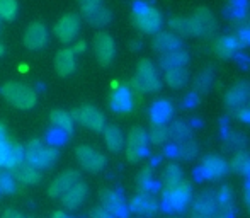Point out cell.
<instances>
[{"label": "cell", "mask_w": 250, "mask_h": 218, "mask_svg": "<svg viewBox=\"0 0 250 218\" xmlns=\"http://www.w3.org/2000/svg\"><path fill=\"white\" fill-rule=\"evenodd\" d=\"M58 157H60L58 149L46 145V143L40 138L31 140L29 145L24 147V162L34 165V167L40 169V171L51 169L53 165L56 164Z\"/></svg>", "instance_id": "obj_1"}, {"label": "cell", "mask_w": 250, "mask_h": 218, "mask_svg": "<svg viewBox=\"0 0 250 218\" xmlns=\"http://www.w3.org/2000/svg\"><path fill=\"white\" fill-rule=\"evenodd\" d=\"M2 97L17 109H33L38 103V94L33 87L19 82H7L0 87Z\"/></svg>", "instance_id": "obj_2"}, {"label": "cell", "mask_w": 250, "mask_h": 218, "mask_svg": "<svg viewBox=\"0 0 250 218\" xmlns=\"http://www.w3.org/2000/svg\"><path fill=\"white\" fill-rule=\"evenodd\" d=\"M131 87L138 92H157L162 87V79L151 60H142L136 66V75L131 80Z\"/></svg>", "instance_id": "obj_3"}, {"label": "cell", "mask_w": 250, "mask_h": 218, "mask_svg": "<svg viewBox=\"0 0 250 218\" xmlns=\"http://www.w3.org/2000/svg\"><path fill=\"white\" fill-rule=\"evenodd\" d=\"M191 184L182 181L181 184L164 189V193H162V206L167 212H182L189 205V201H191Z\"/></svg>", "instance_id": "obj_4"}, {"label": "cell", "mask_w": 250, "mask_h": 218, "mask_svg": "<svg viewBox=\"0 0 250 218\" xmlns=\"http://www.w3.org/2000/svg\"><path fill=\"white\" fill-rule=\"evenodd\" d=\"M136 27L145 34H157L162 27V14L146 3H138L133 10Z\"/></svg>", "instance_id": "obj_5"}, {"label": "cell", "mask_w": 250, "mask_h": 218, "mask_svg": "<svg viewBox=\"0 0 250 218\" xmlns=\"http://www.w3.org/2000/svg\"><path fill=\"white\" fill-rule=\"evenodd\" d=\"M80 27H82V19L77 14L70 12L62 16L56 21L55 27H53V33L58 38L62 43H72L75 41V38L79 36Z\"/></svg>", "instance_id": "obj_6"}, {"label": "cell", "mask_w": 250, "mask_h": 218, "mask_svg": "<svg viewBox=\"0 0 250 218\" xmlns=\"http://www.w3.org/2000/svg\"><path fill=\"white\" fill-rule=\"evenodd\" d=\"M75 155H77L79 164L82 165L83 171L92 172V174L101 172L102 169L105 167V164H107V159H105L104 153L99 152V150H96L94 147H89V145L77 147Z\"/></svg>", "instance_id": "obj_7"}, {"label": "cell", "mask_w": 250, "mask_h": 218, "mask_svg": "<svg viewBox=\"0 0 250 218\" xmlns=\"http://www.w3.org/2000/svg\"><path fill=\"white\" fill-rule=\"evenodd\" d=\"M148 153V133L143 128L136 126L129 131L126 142V155L131 162H138Z\"/></svg>", "instance_id": "obj_8"}, {"label": "cell", "mask_w": 250, "mask_h": 218, "mask_svg": "<svg viewBox=\"0 0 250 218\" xmlns=\"http://www.w3.org/2000/svg\"><path fill=\"white\" fill-rule=\"evenodd\" d=\"M72 116L75 121H79L80 125L92 130V131H104V128H105L104 114H102L97 108L90 106V104H85V106L79 108L77 111L72 112Z\"/></svg>", "instance_id": "obj_9"}, {"label": "cell", "mask_w": 250, "mask_h": 218, "mask_svg": "<svg viewBox=\"0 0 250 218\" xmlns=\"http://www.w3.org/2000/svg\"><path fill=\"white\" fill-rule=\"evenodd\" d=\"M94 53L101 65H111L116 56V43L111 34L101 31L94 36Z\"/></svg>", "instance_id": "obj_10"}, {"label": "cell", "mask_w": 250, "mask_h": 218, "mask_svg": "<svg viewBox=\"0 0 250 218\" xmlns=\"http://www.w3.org/2000/svg\"><path fill=\"white\" fill-rule=\"evenodd\" d=\"M101 201L102 208L107 210L114 218H125L128 215L129 208L126 205L125 198L119 191H112V189H105L101 193Z\"/></svg>", "instance_id": "obj_11"}, {"label": "cell", "mask_w": 250, "mask_h": 218, "mask_svg": "<svg viewBox=\"0 0 250 218\" xmlns=\"http://www.w3.org/2000/svg\"><path fill=\"white\" fill-rule=\"evenodd\" d=\"M250 101V82L249 80H238L237 84L228 89V92L225 94V103L230 109H237L240 111Z\"/></svg>", "instance_id": "obj_12"}, {"label": "cell", "mask_w": 250, "mask_h": 218, "mask_svg": "<svg viewBox=\"0 0 250 218\" xmlns=\"http://www.w3.org/2000/svg\"><path fill=\"white\" fill-rule=\"evenodd\" d=\"M48 38L50 34H48L46 26L43 22H33L27 26L26 33H24V44L29 50L40 51L48 44Z\"/></svg>", "instance_id": "obj_13"}, {"label": "cell", "mask_w": 250, "mask_h": 218, "mask_svg": "<svg viewBox=\"0 0 250 218\" xmlns=\"http://www.w3.org/2000/svg\"><path fill=\"white\" fill-rule=\"evenodd\" d=\"M228 165L227 160L220 155H208L206 159L201 162L199 172L203 174V177L209 179V181H216V179H221L223 175L228 174Z\"/></svg>", "instance_id": "obj_14"}, {"label": "cell", "mask_w": 250, "mask_h": 218, "mask_svg": "<svg viewBox=\"0 0 250 218\" xmlns=\"http://www.w3.org/2000/svg\"><path fill=\"white\" fill-rule=\"evenodd\" d=\"M79 181H80L79 172H77V171H65L51 182L48 193H50L51 198H62V196L65 195V193L68 191L73 184H77Z\"/></svg>", "instance_id": "obj_15"}, {"label": "cell", "mask_w": 250, "mask_h": 218, "mask_svg": "<svg viewBox=\"0 0 250 218\" xmlns=\"http://www.w3.org/2000/svg\"><path fill=\"white\" fill-rule=\"evenodd\" d=\"M129 212L136 213V215H145L153 217L158 212V201L150 195V193H140L138 196L131 199L129 203Z\"/></svg>", "instance_id": "obj_16"}, {"label": "cell", "mask_w": 250, "mask_h": 218, "mask_svg": "<svg viewBox=\"0 0 250 218\" xmlns=\"http://www.w3.org/2000/svg\"><path fill=\"white\" fill-rule=\"evenodd\" d=\"M87 195H89V188L83 184L82 181H79L77 184H73L65 195L62 196V203L66 210L73 212V210H79L83 205Z\"/></svg>", "instance_id": "obj_17"}, {"label": "cell", "mask_w": 250, "mask_h": 218, "mask_svg": "<svg viewBox=\"0 0 250 218\" xmlns=\"http://www.w3.org/2000/svg\"><path fill=\"white\" fill-rule=\"evenodd\" d=\"M55 70L58 75L68 77L77 70V55L72 48H63L55 56Z\"/></svg>", "instance_id": "obj_18"}, {"label": "cell", "mask_w": 250, "mask_h": 218, "mask_svg": "<svg viewBox=\"0 0 250 218\" xmlns=\"http://www.w3.org/2000/svg\"><path fill=\"white\" fill-rule=\"evenodd\" d=\"M153 50L160 55H167L170 51L181 50V40L170 31H158L153 38Z\"/></svg>", "instance_id": "obj_19"}, {"label": "cell", "mask_w": 250, "mask_h": 218, "mask_svg": "<svg viewBox=\"0 0 250 218\" xmlns=\"http://www.w3.org/2000/svg\"><path fill=\"white\" fill-rule=\"evenodd\" d=\"M194 19L196 26H198V31H199V36H204V38H209L214 34L216 31V19H214L213 12L206 7H201L194 12L192 16Z\"/></svg>", "instance_id": "obj_20"}, {"label": "cell", "mask_w": 250, "mask_h": 218, "mask_svg": "<svg viewBox=\"0 0 250 218\" xmlns=\"http://www.w3.org/2000/svg\"><path fill=\"white\" fill-rule=\"evenodd\" d=\"M109 106L114 112H129L133 109V94L128 87H118L111 94Z\"/></svg>", "instance_id": "obj_21"}, {"label": "cell", "mask_w": 250, "mask_h": 218, "mask_svg": "<svg viewBox=\"0 0 250 218\" xmlns=\"http://www.w3.org/2000/svg\"><path fill=\"white\" fill-rule=\"evenodd\" d=\"M12 175L16 181L22 182V184H38V182L41 181V177H43V174H41L40 169H36L34 165L27 164V162H22L21 165H17L16 169H12Z\"/></svg>", "instance_id": "obj_22"}, {"label": "cell", "mask_w": 250, "mask_h": 218, "mask_svg": "<svg viewBox=\"0 0 250 218\" xmlns=\"http://www.w3.org/2000/svg\"><path fill=\"white\" fill-rule=\"evenodd\" d=\"M83 19L94 27H105L112 21V14L109 9H105L104 5H97L92 9H83Z\"/></svg>", "instance_id": "obj_23"}, {"label": "cell", "mask_w": 250, "mask_h": 218, "mask_svg": "<svg viewBox=\"0 0 250 218\" xmlns=\"http://www.w3.org/2000/svg\"><path fill=\"white\" fill-rule=\"evenodd\" d=\"M218 205H220L218 203V196L213 191H203L194 203V213L203 217H211L216 213Z\"/></svg>", "instance_id": "obj_24"}, {"label": "cell", "mask_w": 250, "mask_h": 218, "mask_svg": "<svg viewBox=\"0 0 250 218\" xmlns=\"http://www.w3.org/2000/svg\"><path fill=\"white\" fill-rule=\"evenodd\" d=\"M168 27H170V33L182 34V36H199L198 26H196L194 19L192 17H170L168 19Z\"/></svg>", "instance_id": "obj_25"}, {"label": "cell", "mask_w": 250, "mask_h": 218, "mask_svg": "<svg viewBox=\"0 0 250 218\" xmlns=\"http://www.w3.org/2000/svg\"><path fill=\"white\" fill-rule=\"evenodd\" d=\"M50 121H51V128H56V130H62L63 133L66 135H72L73 131V119L72 112L68 111H63V109H55L51 111V116H50Z\"/></svg>", "instance_id": "obj_26"}, {"label": "cell", "mask_w": 250, "mask_h": 218, "mask_svg": "<svg viewBox=\"0 0 250 218\" xmlns=\"http://www.w3.org/2000/svg\"><path fill=\"white\" fill-rule=\"evenodd\" d=\"M189 62V53L184 50H175L160 56V66L167 72L172 68H184Z\"/></svg>", "instance_id": "obj_27"}, {"label": "cell", "mask_w": 250, "mask_h": 218, "mask_svg": "<svg viewBox=\"0 0 250 218\" xmlns=\"http://www.w3.org/2000/svg\"><path fill=\"white\" fill-rule=\"evenodd\" d=\"M104 142L111 152H121L125 149V135L118 126L111 125L104 128Z\"/></svg>", "instance_id": "obj_28"}, {"label": "cell", "mask_w": 250, "mask_h": 218, "mask_svg": "<svg viewBox=\"0 0 250 218\" xmlns=\"http://www.w3.org/2000/svg\"><path fill=\"white\" fill-rule=\"evenodd\" d=\"M240 40L235 36H227V38H221V40L216 41L214 44V51L220 58H231L235 56V53L238 51L240 48Z\"/></svg>", "instance_id": "obj_29"}, {"label": "cell", "mask_w": 250, "mask_h": 218, "mask_svg": "<svg viewBox=\"0 0 250 218\" xmlns=\"http://www.w3.org/2000/svg\"><path fill=\"white\" fill-rule=\"evenodd\" d=\"M172 112H174V109H172L170 103L162 99V101H157V103L151 106L150 118H151V121H153V125H165V123L172 118Z\"/></svg>", "instance_id": "obj_30"}, {"label": "cell", "mask_w": 250, "mask_h": 218, "mask_svg": "<svg viewBox=\"0 0 250 218\" xmlns=\"http://www.w3.org/2000/svg\"><path fill=\"white\" fill-rule=\"evenodd\" d=\"M168 136H170V138L174 140L175 143H179V145H181V143L191 140L192 130H191V126H189L188 123L174 121L170 126H168Z\"/></svg>", "instance_id": "obj_31"}, {"label": "cell", "mask_w": 250, "mask_h": 218, "mask_svg": "<svg viewBox=\"0 0 250 218\" xmlns=\"http://www.w3.org/2000/svg\"><path fill=\"white\" fill-rule=\"evenodd\" d=\"M189 80L188 68H172L165 72V82L172 87V89H182Z\"/></svg>", "instance_id": "obj_32"}, {"label": "cell", "mask_w": 250, "mask_h": 218, "mask_svg": "<svg viewBox=\"0 0 250 218\" xmlns=\"http://www.w3.org/2000/svg\"><path fill=\"white\" fill-rule=\"evenodd\" d=\"M184 181V175H182V169L177 164H168L164 171V182L167 188L172 186H177Z\"/></svg>", "instance_id": "obj_33"}, {"label": "cell", "mask_w": 250, "mask_h": 218, "mask_svg": "<svg viewBox=\"0 0 250 218\" xmlns=\"http://www.w3.org/2000/svg\"><path fill=\"white\" fill-rule=\"evenodd\" d=\"M231 169H233L237 174L242 175H249L250 177V153L247 152H237L231 160Z\"/></svg>", "instance_id": "obj_34"}, {"label": "cell", "mask_w": 250, "mask_h": 218, "mask_svg": "<svg viewBox=\"0 0 250 218\" xmlns=\"http://www.w3.org/2000/svg\"><path fill=\"white\" fill-rule=\"evenodd\" d=\"M199 153V145L194 142V140H188V142L181 143L177 149V155L181 157L182 160H186V162H191V160H194L196 157H198Z\"/></svg>", "instance_id": "obj_35"}, {"label": "cell", "mask_w": 250, "mask_h": 218, "mask_svg": "<svg viewBox=\"0 0 250 218\" xmlns=\"http://www.w3.org/2000/svg\"><path fill=\"white\" fill-rule=\"evenodd\" d=\"M17 191V181L12 172L7 169H0V195H12Z\"/></svg>", "instance_id": "obj_36"}, {"label": "cell", "mask_w": 250, "mask_h": 218, "mask_svg": "<svg viewBox=\"0 0 250 218\" xmlns=\"http://www.w3.org/2000/svg\"><path fill=\"white\" fill-rule=\"evenodd\" d=\"M213 80H214V68L208 66V68H204L203 72L196 77V90H199V92H203V94L208 92V90L211 89V86H213Z\"/></svg>", "instance_id": "obj_37"}, {"label": "cell", "mask_w": 250, "mask_h": 218, "mask_svg": "<svg viewBox=\"0 0 250 218\" xmlns=\"http://www.w3.org/2000/svg\"><path fill=\"white\" fill-rule=\"evenodd\" d=\"M17 5L16 0H0V21H14L17 17Z\"/></svg>", "instance_id": "obj_38"}, {"label": "cell", "mask_w": 250, "mask_h": 218, "mask_svg": "<svg viewBox=\"0 0 250 218\" xmlns=\"http://www.w3.org/2000/svg\"><path fill=\"white\" fill-rule=\"evenodd\" d=\"M170 138L168 136V126L167 125H155L151 128V131L148 133V142L155 143V145H162L167 140Z\"/></svg>", "instance_id": "obj_39"}, {"label": "cell", "mask_w": 250, "mask_h": 218, "mask_svg": "<svg viewBox=\"0 0 250 218\" xmlns=\"http://www.w3.org/2000/svg\"><path fill=\"white\" fill-rule=\"evenodd\" d=\"M247 145V136L244 133H231L225 142V149L235 150V152H242Z\"/></svg>", "instance_id": "obj_40"}, {"label": "cell", "mask_w": 250, "mask_h": 218, "mask_svg": "<svg viewBox=\"0 0 250 218\" xmlns=\"http://www.w3.org/2000/svg\"><path fill=\"white\" fill-rule=\"evenodd\" d=\"M66 140H68V135L66 133H63L62 130H56V128H50L46 133V143L50 147H55V149H58V147L65 145Z\"/></svg>", "instance_id": "obj_41"}, {"label": "cell", "mask_w": 250, "mask_h": 218, "mask_svg": "<svg viewBox=\"0 0 250 218\" xmlns=\"http://www.w3.org/2000/svg\"><path fill=\"white\" fill-rule=\"evenodd\" d=\"M138 186L142 188L143 193H150L155 186V179H153V172L151 169H143L138 175Z\"/></svg>", "instance_id": "obj_42"}, {"label": "cell", "mask_w": 250, "mask_h": 218, "mask_svg": "<svg viewBox=\"0 0 250 218\" xmlns=\"http://www.w3.org/2000/svg\"><path fill=\"white\" fill-rule=\"evenodd\" d=\"M10 150H12V143H10L9 140L0 142V169H7V171H9Z\"/></svg>", "instance_id": "obj_43"}, {"label": "cell", "mask_w": 250, "mask_h": 218, "mask_svg": "<svg viewBox=\"0 0 250 218\" xmlns=\"http://www.w3.org/2000/svg\"><path fill=\"white\" fill-rule=\"evenodd\" d=\"M90 218H114V217H112L107 210L99 206V208H94L92 212H90Z\"/></svg>", "instance_id": "obj_44"}, {"label": "cell", "mask_w": 250, "mask_h": 218, "mask_svg": "<svg viewBox=\"0 0 250 218\" xmlns=\"http://www.w3.org/2000/svg\"><path fill=\"white\" fill-rule=\"evenodd\" d=\"M238 40H240V43L244 44V43H250V24H247V26H244L242 27V31L238 33Z\"/></svg>", "instance_id": "obj_45"}, {"label": "cell", "mask_w": 250, "mask_h": 218, "mask_svg": "<svg viewBox=\"0 0 250 218\" xmlns=\"http://www.w3.org/2000/svg\"><path fill=\"white\" fill-rule=\"evenodd\" d=\"M80 2V7L83 9H92V7H97V5H102V0H79Z\"/></svg>", "instance_id": "obj_46"}, {"label": "cell", "mask_w": 250, "mask_h": 218, "mask_svg": "<svg viewBox=\"0 0 250 218\" xmlns=\"http://www.w3.org/2000/svg\"><path fill=\"white\" fill-rule=\"evenodd\" d=\"M87 50V44H85V41H77L75 44L72 46V51L75 55H80V53H83V51Z\"/></svg>", "instance_id": "obj_47"}, {"label": "cell", "mask_w": 250, "mask_h": 218, "mask_svg": "<svg viewBox=\"0 0 250 218\" xmlns=\"http://www.w3.org/2000/svg\"><path fill=\"white\" fill-rule=\"evenodd\" d=\"M238 118L244 119V121H249L250 123V106L249 108H242L240 112H238Z\"/></svg>", "instance_id": "obj_48"}, {"label": "cell", "mask_w": 250, "mask_h": 218, "mask_svg": "<svg viewBox=\"0 0 250 218\" xmlns=\"http://www.w3.org/2000/svg\"><path fill=\"white\" fill-rule=\"evenodd\" d=\"M2 218H24V217L19 212H16V210H5Z\"/></svg>", "instance_id": "obj_49"}, {"label": "cell", "mask_w": 250, "mask_h": 218, "mask_svg": "<svg viewBox=\"0 0 250 218\" xmlns=\"http://www.w3.org/2000/svg\"><path fill=\"white\" fill-rule=\"evenodd\" d=\"M7 140V133H5V126L0 123V142H5Z\"/></svg>", "instance_id": "obj_50"}, {"label": "cell", "mask_w": 250, "mask_h": 218, "mask_svg": "<svg viewBox=\"0 0 250 218\" xmlns=\"http://www.w3.org/2000/svg\"><path fill=\"white\" fill-rule=\"evenodd\" d=\"M53 218H72V217L66 215L65 212H55V213H53Z\"/></svg>", "instance_id": "obj_51"}, {"label": "cell", "mask_w": 250, "mask_h": 218, "mask_svg": "<svg viewBox=\"0 0 250 218\" xmlns=\"http://www.w3.org/2000/svg\"><path fill=\"white\" fill-rule=\"evenodd\" d=\"M245 199H247V203L250 205V181H249V184H247V191H245Z\"/></svg>", "instance_id": "obj_52"}, {"label": "cell", "mask_w": 250, "mask_h": 218, "mask_svg": "<svg viewBox=\"0 0 250 218\" xmlns=\"http://www.w3.org/2000/svg\"><path fill=\"white\" fill-rule=\"evenodd\" d=\"M131 48H133V50H140V48H142V44H140V41H133Z\"/></svg>", "instance_id": "obj_53"}, {"label": "cell", "mask_w": 250, "mask_h": 218, "mask_svg": "<svg viewBox=\"0 0 250 218\" xmlns=\"http://www.w3.org/2000/svg\"><path fill=\"white\" fill-rule=\"evenodd\" d=\"M209 218H227V215H218V213H214V215H211Z\"/></svg>", "instance_id": "obj_54"}, {"label": "cell", "mask_w": 250, "mask_h": 218, "mask_svg": "<svg viewBox=\"0 0 250 218\" xmlns=\"http://www.w3.org/2000/svg\"><path fill=\"white\" fill-rule=\"evenodd\" d=\"M5 53V48H3V44H0V56Z\"/></svg>", "instance_id": "obj_55"}]
</instances>
